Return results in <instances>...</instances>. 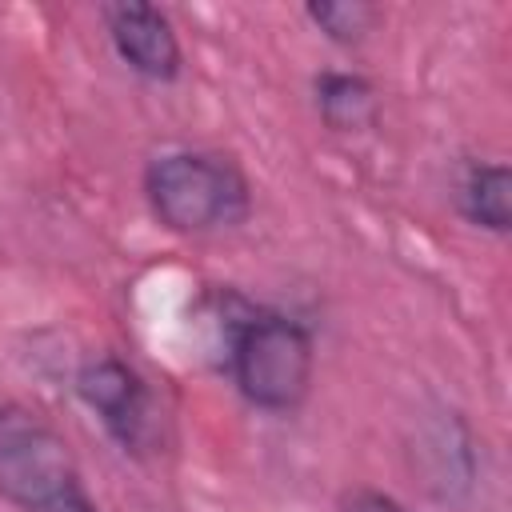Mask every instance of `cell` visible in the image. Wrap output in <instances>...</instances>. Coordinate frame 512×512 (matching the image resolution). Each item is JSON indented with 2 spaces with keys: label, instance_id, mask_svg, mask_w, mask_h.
<instances>
[{
  "label": "cell",
  "instance_id": "6da1fadb",
  "mask_svg": "<svg viewBox=\"0 0 512 512\" xmlns=\"http://www.w3.org/2000/svg\"><path fill=\"white\" fill-rule=\"evenodd\" d=\"M224 368L236 392L260 412H296L312 392L316 340L276 308L224 296Z\"/></svg>",
  "mask_w": 512,
  "mask_h": 512
},
{
  "label": "cell",
  "instance_id": "7a4b0ae2",
  "mask_svg": "<svg viewBox=\"0 0 512 512\" xmlns=\"http://www.w3.org/2000/svg\"><path fill=\"white\" fill-rule=\"evenodd\" d=\"M144 200L160 228L208 236L240 228L252 216V184L232 156L172 148L144 164Z\"/></svg>",
  "mask_w": 512,
  "mask_h": 512
},
{
  "label": "cell",
  "instance_id": "3957f363",
  "mask_svg": "<svg viewBox=\"0 0 512 512\" xmlns=\"http://www.w3.org/2000/svg\"><path fill=\"white\" fill-rule=\"evenodd\" d=\"M76 396L104 424V432L132 456H144L156 444V400L148 380L120 356L96 352L76 368Z\"/></svg>",
  "mask_w": 512,
  "mask_h": 512
},
{
  "label": "cell",
  "instance_id": "277c9868",
  "mask_svg": "<svg viewBox=\"0 0 512 512\" xmlns=\"http://www.w3.org/2000/svg\"><path fill=\"white\" fill-rule=\"evenodd\" d=\"M100 20L112 40V52L136 76L152 84H172L180 76L184 48L164 8L144 4V0H120V4H100Z\"/></svg>",
  "mask_w": 512,
  "mask_h": 512
},
{
  "label": "cell",
  "instance_id": "5b68a950",
  "mask_svg": "<svg viewBox=\"0 0 512 512\" xmlns=\"http://www.w3.org/2000/svg\"><path fill=\"white\" fill-rule=\"evenodd\" d=\"M456 208L468 224L508 236L512 228V172L500 160H468L456 180Z\"/></svg>",
  "mask_w": 512,
  "mask_h": 512
},
{
  "label": "cell",
  "instance_id": "8992f818",
  "mask_svg": "<svg viewBox=\"0 0 512 512\" xmlns=\"http://www.w3.org/2000/svg\"><path fill=\"white\" fill-rule=\"evenodd\" d=\"M312 104L332 132H364L376 120V88L360 72L324 68L312 76Z\"/></svg>",
  "mask_w": 512,
  "mask_h": 512
},
{
  "label": "cell",
  "instance_id": "52a82bcc",
  "mask_svg": "<svg viewBox=\"0 0 512 512\" xmlns=\"http://www.w3.org/2000/svg\"><path fill=\"white\" fill-rule=\"evenodd\" d=\"M304 16H308V24H312L324 40H332V44H340V48L364 44L368 32H372L376 20H380V12H376L372 4H364V0H316V4L304 8Z\"/></svg>",
  "mask_w": 512,
  "mask_h": 512
},
{
  "label": "cell",
  "instance_id": "ba28073f",
  "mask_svg": "<svg viewBox=\"0 0 512 512\" xmlns=\"http://www.w3.org/2000/svg\"><path fill=\"white\" fill-rule=\"evenodd\" d=\"M24 512H100V508H96V500L88 496L84 476H76V480L52 488L48 496H40L36 504H28Z\"/></svg>",
  "mask_w": 512,
  "mask_h": 512
},
{
  "label": "cell",
  "instance_id": "9c48e42d",
  "mask_svg": "<svg viewBox=\"0 0 512 512\" xmlns=\"http://www.w3.org/2000/svg\"><path fill=\"white\" fill-rule=\"evenodd\" d=\"M336 512H412V508L400 504V500H396L392 492H384V488L360 484V488H348V492L340 496Z\"/></svg>",
  "mask_w": 512,
  "mask_h": 512
}]
</instances>
